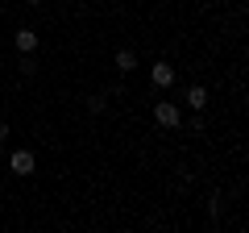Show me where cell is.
Returning <instances> with one entry per match:
<instances>
[{"instance_id":"obj_1","label":"cell","mask_w":249,"mask_h":233,"mask_svg":"<svg viewBox=\"0 0 249 233\" xmlns=\"http://www.w3.org/2000/svg\"><path fill=\"white\" fill-rule=\"evenodd\" d=\"M154 121H158L162 129H178V121H183V108L170 104V100H158V104H154Z\"/></svg>"},{"instance_id":"obj_2","label":"cell","mask_w":249,"mask_h":233,"mask_svg":"<svg viewBox=\"0 0 249 233\" xmlns=\"http://www.w3.org/2000/svg\"><path fill=\"white\" fill-rule=\"evenodd\" d=\"M9 167H13V175H34V154L29 150H13V158H9Z\"/></svg>"},{"instance_id":"obj_3","label":"cell","mask_w":249,"mask_h":233,"mask_svg":"<svg viewBox=\"0 0 249 233\" xmlns=\"http://www.w3.org/2000/svg\"><path fill=\"white\" fill-rule=\"evenodd\" d=\"M150 83H154V88H170V83H175V67H170V63H154Z\"/></svg>"},{"instance_id":"obj_4","label":"cell","mask_w":249,"mask_h":233,"mask_svg":"<svg viewBox=\"0 0 249 233\" xmlns=\"http://www.w3.org/2000/svg\"><path fill=\"white\" fill-rule=\"evenodd\" d=\"M13 46H17L21 54H34V50H37V34H34V29H17V38H13Z\"/></svg>"},{"instance_id":"obj_5","label":"cell","mask_w":249,"mask_h":233,"mask_svg":"<svg viewBox=\"0 0 249 233\" xmlns=\"http://www.w3.org/2000/svg\"><path fill=\"white\" fill-rule=\"evenodd\" d=\"M112 63H116V71H124V75H129V71H137V54H133V50H124V46H121V50L112 54Z\"/></svg>"},{"instance_id":"obj_6","label":"cell","mask_w":249,"mask_h":233,"mask_svg":"<svg viewBox=\"0 0 249 233\" xmlns=\"http://www.w3.org/2000/svg\"><path fill=\"white\" fill-rule=\"evenodd\" d=\"M183 104H191V108L199 113V108L208 104V88H199V83H191V88H187V100H183Z\"/></svg>"},{"instance_id":"obj_7","label":"cell","mask_w":249,"mask_h":233,"mask_svg":"<svg viewBox=\"0 0 249 233\" xmlns=\"http://www.w3.org/2000/svg\"><path fill=\"white\" fill-rule=\"evenodd\" d=\"M220 213H224V196H220V192H212V200H208V221H220Z\"/></svg>"},{"instance_id":"obj_8","label":"cell","mask_w":249,"mask_h":233,"mask_svg":"<svg viewBox=\"0 0 249 233\" xmlns=\"http://www.w3.org/2000/svg\"><path fill=\"white\" fill-rule=\"evenodd\" d=\"M88 108H91V113H104V108H108V92H100V96H91V100H88Z\"/></svg>"},{"instance_id":"obj_9","label":"cell","mask_w":249,"mask_h":233,"mask_svg":"<svg viewBox=\"0 0 249 233\" xmlns=\"http://www.w3.org/2000/svg\"><path fill=\"white\" fill-rule=\"evenodd\" d=\"M21 71H25V75H34V71H37V63L29 58V54H21Z\"/></svg>"},{"instance_id":"obj_10","label":"cell","mask_w":249,"mask_h":233,"mask_svg":"<svg viewBox=\"0 0 249 233\" xmlns=\"http://www.w3.org/2000/svg\"><path fill=\"white\" fill-rule=\"evenodd\" d=\"M4 137H9V121H0V142H4Z\"/></svg>"},{"instance_id":"obj_11","label":"cell","mask_w":249,"mask_h":233,"mask_svg":"<svg viewBox=\"0 0 249 233\" xmlns=\"http://www.w3.org/2000/svg\"><path fill=\"white\" fill-rule=\"evenodd\" d=\"M29 4H42V0H29Z\"/></svg>"}]
</instances>
